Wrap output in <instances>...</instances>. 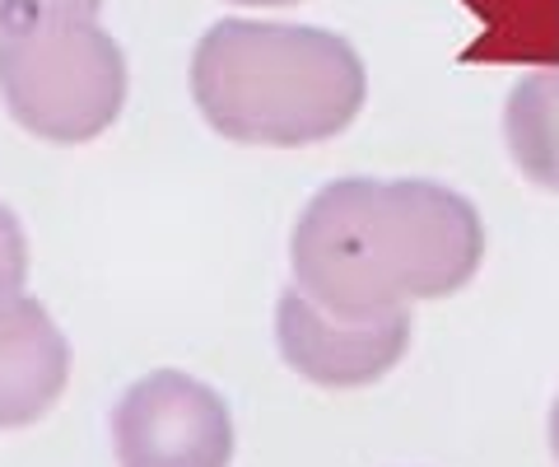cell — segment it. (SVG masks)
<instances>
[{
  "mask_svg": "<svg viewBox=\"0 0 559 467\" xmlns=\"http://www.w3.org/2000/svg\"><path fill=\"white\" fill-rule=\"evenodd\" d=\"M294 285L331 318L378 323L448 300L480 271L485 224L462 192L425 178H336L294 224Z\"/></svg>",
  "mask_w": 559,
  "mask_h": 467,
  "instance_id": "1",
  "label": "cell"
},
{
  "mask_svg": "<svg viewBox=\"0 0 559 467\" xmlns=\"http://www.w3.org/2000/svg\"><path fill=\"white\" fill-rule=\"evenodd\" d=\"M369 75L341 33L308 24L219 20L191 51V98L242 145H318L364 108Z\"/></svg>",
  "mask_w": 559,
  "mask_h": 467,
  "instance_id": "2",
  "label": "cell"
},
{
  "mask_svg": "<svg viewBox=\"0 0 559 467\" xmlns=\"http://www.w3.org/2000/svg\"><path fill=\"white\" fill-rule=\"evenodd\" d=\"M127 57L98 20L0 38V98L24 131L80 145L127 108Z\"/></svg>",
  "mask_w": 559,
  "mask_h": 467,
  "instance_id": "3",
  "label": "cell"
},
{
  "mask_svg": "<svg viewBox=\"0 0 559 467\" xmlns=\"http://www.w3.org/2000/svg\"><path fill=\"white\" fill-rule=\"evenodd\" d=\"M121 467H229L234 417L215 388L182 370L145 374L112 411Z\"/></svg>",
  "mask_w": 559,
  "mask_h": 467,
  "instance_id": "4",
  "label": "cell"
},
{
  "mask_svg": "<svg viewBox=\"0 0 559 467\" xmlns=\"http://www.w3.org/2000/svg\"><path fill=\"white\" fill-rule=\"evenodd\" d=\"M275 341L285 365L318 388H369L401 365L411 346V308L378 323L331 318L299 285L275 304Z\"/></svg>",
  "mask_w": 559,
  "mask_h": 467,
  "instance_id": "5",
  "label": "cell"
},
{
  "mask_svg": "<svg viewBox=\"0 0 559 467\" xmlns=\"http://www.w3.org/2000/svg\"><path fill=\"white\" fill-rule=\"evenodd\" d=\"M70 378V341L38 300L0 304V430L43 421Z\"/></svg>",
  "mask_w": 559,
  "mask_h": 467,
  "instance_id": "6",
  "label": "cell"
},
{
  "mask_svg": "<svg viewBox=\"0 0 559 467\" xmlns=\"http://www.w3.org/2000/svg\"><path fill=\"white\" fill-rule=\"evenodd\" d=\"M503 141L522 178L559 192V66L522 75L503 103Z\"/></svg>",
  "mask_w": 559,
  "mask_h": 467,
  "instance_id": "7",
  "label": "cell"
},
{
  "mask_svg": "<svg viewBox=\"0 0 559 467\" xmlns=\"http://www.w3.org/2000/svg\"><path fill=\"white\" fill-rule=\"evenodd\" d=\"M98 5L103 0H0V38L98 20Z\"/></svg>",
  "mask_w": 559,
  "mask_h": 467,
  "instance_id": "8",
  "label": "cell"
},
{
  "mask_svg": "<svg viewBox=\"0 0 559 467\" xmlns=\"http://www.w3.org/2000/svg\"><path fill=\"white\" fill-rule=\"evenodd\" d=\"M28 281V238L10 206H0V304L20 300Z\"/></svg>",
  "mask_w": 559,
  "mask_h": 467,
  "instance_id": "9",
  "label": "cell"
},
{
  "mask_svg": "<svg viewBox=\"0 0 559 467\" xmlns=\"http://www.w3.org/2000/svg\"><path fill=\"white\" fill-rule=\"evenodd\" d=\"M550 448H555V463H559V397H555V411H550Z\"/></svg>",
  "mask_w": 559,
  "mask_h": 467,
  "instance_id": "10",
  "label": "cell"
},
{
  "mask_svg": "<svg viewBox=\"0 0 559 467\" xmlns=\"http://www.w3.org/2000/svg\"><path fill=\"white\" fill-rule=\"evenodd\" d=\"M234 5H257V10H266V5H299V0H234Z\"/></svg>",
  "mask_w": 559,
  "mask_h": 467,
  "instance_id": "11",
  "label": "cell"
}]
</instances>
